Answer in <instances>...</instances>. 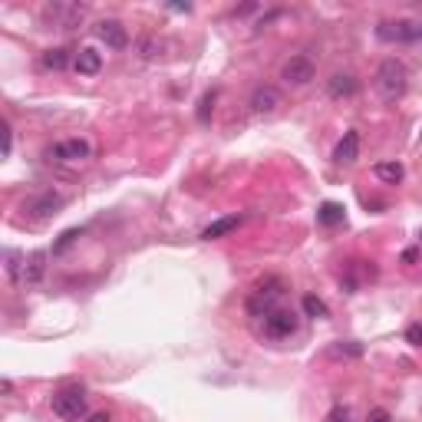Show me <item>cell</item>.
<instances>
[{
    "label": "cell",
    "instance_id": "6da1fadb",
    "mask_svg": "<svg viewBox=\"0 0 422 422\" xmlns=\"http://www.w3.org/2000/svg\"><path fill=\"white\" fill-rule=\"evenodd\" d=\"M406 89H409V70H406V63L396 60V56L380 63V70H376V93L383 96V102L403 100Z\"/></svg>",
    "mask_w": 422,
    "mask_h": 422
},
{
    "label": "cell",
    "instance_id": "7a4b0ae2",
    "mask_svg": "<svg viewBox=\"0 0 422 422\" xmlns=\"http://www.w3.org/2000/svg\"><path fill=\"white\" fill-rule=\"evenodd\" d=\"M50 406L60 419H83L86 416V389L83 386H66L50 396Z\"/></svg>",
    "mask_w": 422,
    "mask_h": 422
},
{
    "label": "cell",
    "instance_id": "3957f363",
    "mask_svg": "<svg viewBox=\"0 0 422 422\" xmlns=\"http://www.w3.org/2000/svg\"><path fill=\"white\" fill-rule=\"evenodd\" d=\"M66 205V198H63L60 192H40V195H33L30 201H24L20 205V211H24L26 218H37V221H43V218H53L56 211Z\"/></svg>",
    "mask_w": 422,
    "mask_h": 422
},
{
    "label": "cell",
    "instance_id": "277c9868",
    "mask_svg": "<svg viewBox=\"0 0 422 422\" xmlns=\"http://www.w3.org/2000/svg\"><path fill=\"white\" fill-rule=\"evenodd\" d=\"M284 294V281H277V277H271V281H264V284H258V290L251 294V300H248V311L251 313H267L271 311H277L274 304H277V297Z\"/></svg>",
    "mask_w": 422,
    "mask_h": 422
},
{
    "label": "cell",
    "instance_id": "5b68a950",
    "mask_svg": "<svg viewBox=\"0 0 422 422\" xmlns=\"http://www.w3.org/2000/svg\"><path fill=\"white\" fill-rule=\"evenodd\" d=\"M376 37L383 43H412L422 37V26H416L412 20H383L376 26Z\"/></svg>",
    "mask_w": 422,
    "mask_h": 422
},
{
    "label": "cell",
    "instance_id": "8992f818",
    "mask_svg": "<svg viewBox=\"0 0 422 422\" xmlns=\"http://www.w3.org/2000/svg\"><path fill=\"white\" fill-rule=\"evenodd\" d=\"M297 334V313L294 311H271L264 317V336L267 340H287Z\"/></svg>",
    "mask_w": 422,
    "mask_h": 422
},
{
    "label": "cell",
    "instance_id": "52a82bcc",
    "mask_svg": "<svg viewBox=\"0 0 422 422\" xmlns=\"http://www.w3.org/2000/svg\"><path fill=\"white\" fill-rule=\"evenodd\" d=\"M83 13H86L83 3H47V7H43V20L66 30V26L79 24V20H83Z\"/></svg>",
    "mask_w": 422,
    "mask_h": 422
},
{
    "label": "cell",
    "instance_id": "ba28073f",
    "mask_svg": "<svg viewBox=\"0 0 422 422\" xmlns=\"http://www.w3.org/2000/svg\"><path fill=\"white\" fill-rule=\"evenodd\" d=\"M313 76H317V66H313L311 56H290V60L281 66V79L290 83V86H307Z\"/></svg>",
    "mask_w": 422,
    "mask_h": 422
},
{
    "label": "cell",
    "instance_id": "9c48e42d",
    "mask_svg": "<svg viewBox=\"0 0 422 422\" xmlns=\"http://www.w3.org/2000/svg\"><path fill=\"white\" fill-rule=\"evenodd\" d=\"M89 142L86 139H63V142H53L47 149V159L50 162H83L89 159Z\"/></svg>",
    "mask_w": 422,
    "mask_h": 422
},
{
    "label": "cell",
    "instance_id": "30bf717a",
    "mask_svg": "<svg viewBox=\"0 0 422 422\" xmlns=\"http://www.w3.org/2000/svg\"><path fill=\"white\" fill-rule=\"evenodd\" d=\"M96 37L109 47V50H125L129 47V33H125V26L119 20H100L96 24Z\"/></svg>",
    "mask_w": 422,
    "mask_h": 422
},
{
    "label": "cell",
    "instance_id": "8fae6325",
    "mask_svg": "<svg viewBox=\"0 0 422 422\" xmlns=\"http://www.w3.org/2000/svg\"><path fill=\"white\" fill-rule=\"evenodd\" d=\"M327 93H330V100H353L360 93V79L353 73H334L327 79Z\"/></svg>",
    "mask_w": 422,
    "mask_h": 422
},
{
    "label": "cell",
    "instance_id": "7c38bea8",
    "mask_svg": "<svg viewBox=\"0 0 422 422\" xmlns=\"http://www.w3.org/2000/svg\"><path fill=\"white\" fill-rule=\"evenodd\" d=\"M47 251H33V254H26L24 258V274H20V281L26 287H37L43 277H47Z\"/></svg>",
    "mask_w": 422,
    "mask_h": 422
},
{
    "label": "cell",
    "instance_id": "4fadbf2b",
    "mask_svg": "<svg viewBox=\"0 0 422 422\" xmlns=\"http://www.w3.org/2000/svg\"><path fill=\"white\" fill-rule=\"evenodd\" d=\"M277 106H281V93H277L274 86H258L254 93H251V112L271 116V112H277Z\"/></svg>",
    "mask_w": 422,
    "mask_h": 422
},
{
    "label": "cell",
    "instance_id": "5bb4252c",
    "mask_svg": "<svg viewBox=\"0 0 422 422\" xmlns=\"http://www.w3.org/2000/svg\"><path fill=\"white\" fill-rule=\"evenodd\" d=\"M360 159V132H343V139L336 142L334 149V162L336 165H353V162Z\"/></svg>",
    "mask_w": 422,
    "mask_h": 422
},
{
    "label": "cell",
    "instance_id": "9a60e30c",
    "mask_svg": "<svg viewBox=\"0 0 422 422\" xmlns=\"http://www.w3.org/2000/svg\"><path fill=\"white\" fill-rule=\"evenodd\" d=\"M73 66H76V73H83V76H96L102 70V56L93 47H83V50L73 56Z\"/></svg>",
    "mask_w": 422,
    "mask_h": 422
},
{
    "label": "cell",
    "instance_id": "2e32d148",
    "mask_svg": "<svg viewBox=\"0 0 422 422\" xmlns=\"http://www.w3.org/2000/svg\"><path fill=\"white\" fill-rule=\"evenodd\" d=\"M237 224H241V218L237 214H228V218H218V221H211L205 231H201V241H218V237L231 235Z\"/></svg>",
    "mask_w": 422,
    "mask_h": 422
},
{
    "label": "cell",
    "instance_id": "e0dca14e",
    "mask_svg": "<svg viewBox=\"0 0 422 422\" xmlns=\"http://www.w3.org/2000/svg\"><path fill=\"white\" fill-rule=\"evenodd\" d=\"M373 175H376L380 182H386V185H399L406 172H403L399 162H376V165H373Z\"/></svg>",
    "mask_w": 422,
    "mask_h": 422
},
{
    "label": "cell",
    "instance_id": "ac0fdd59",
    "mask_svg": "<svg viewBox=\"0 0 422 422\" xmlns=\"http://www.w3.org/2000/svg\"><path fill=\"white\" fill-rule=\"evenodd\" d=\"M343 218H347V208L336 205V201H323L317 208V221L320 224H343Z\"/></svg>",
    "mask_w": 422,
    "mask_h": 422
},
{
    "label": "cell",
    "instance_id": "d6986e66",
    "mask_svg": "<svg viewBox=\"0 0 422 422\" xmlns=\"http://www.w3.org/2000/svg\"><path fill=\"white\" fill-rule=\"evenodd\" d=\"M43 66L47 70H66L70 66V50H60V47L56 50H47L43 53Z\"/></svg>",
    "mask_w": 422,
    "mask_h": 422
},
{
    "label": "cell",
    "instance_id": "ffe728a7",
    "mask_svg": "<svg viewBox=\"0 0 422 422\" xmlns=\"http://www.w3.org/2000/svg\"><path fill=\"white\" fill-rule=\"evenodd\" d=\"M3 271H7V277L10 281H20V274H24V261L17 258V251H3Z\"/></svg>",
    "mask_w": 422,
    "mask_h": 422
},
{
    "label": "cell",
    "instance_id": "44dd1931",
    "mask_svg": "<svg viewBox=\"0 0 422 422\" xmlns=\"http://www.w3.org/2000/svg\"><path fill=\"white\" fill-rule=\"evenodd\" d=\"M136 50H139V56H142V60H155V56H159V50H162V43L155 37H139Z\"/></svg>",
    "mask_w": 422,
    "mask_h": 422
},
{
    "label": "cell",
    "instance_id": "7402d4cb",
    "mask_svg": "<svg viewBox=\"0 0 422 422\" xmlns=\"http://www.w3.org/2000/svg\"><path fill=\"white\" fill-rule=\"evenodd\" d=\"M304 313H307V317H330V311H327V304H323L320 297H313V294H307V297H304Z\"/></svg>",
    "mask_w": 422,
    "mask_h": 422
},
{
    "label": "cell",
    "instance_id": "603a6c76",
    "mask_svg": "<svg viewBox=\"0 0 422 422\" xmlns=\"http://www.w3.org/2000/svg\"><path fill=\"white\" fill-rule=\"evenodd\" d=\"M79 235H83L79 228H70V231H63V235H60V241L53 244V254H63V251H70V248H73V244H76V241H79Z\"/></svg>",
    "mask_w": 422,
    "mask_h": 422
},
{
    "label": "cell",
    "instance_id": "cb8c5ba5",
    "mask_svg": "<svg viewBox=\"0 0 422 422\" xmlns=\"http://www.w3.org/2000/svg\"><path fill=\"white\" fill-rule=\"evenodd\" d=\"M211 112H214V93H205L198 102V123H208Z\"/></svg>",
    "mask_w": 422,
    "mask_h": 422
},
{
    "label": "cell",
    "instance_id": "d4e9b609",
    "mask_svg": "<svg viewBox=\"0 0 422 422\" xmlns=\"http://www.w3.org/2000/svg\"><path fill=\"white\" fill-rule=\"evenodd\" d=\"M330 353H334V357H360L363 347H360V343H336Z\"/></svg>",
    "mask_w": 422,
    "mask_h": 422
},
{
    "label": "cell",
    "instance_id": "484cf974",
    "mask_svg": "<svg viewBox=\"0 0 422 422\" xmlns=\"http://www.w3.org/2000/svg\"><path fill=\"white\" fill-rule=\"evenodd\" d=\"M406 343H412V347H422V323H412L409 330H406Z\"/></svg>",
    "mask_w": 422,
    "mask_h": 422
},
{
    "label": "cell",
    "instance_id": "4316f807",
    "mask_svg": "<svg viewBox=\"0 0 422 422\" xmlns=\"http://www.w3.org/2000/svg\"><path fill=\"white\" fill-rule=\"evenodd\" d=\"M323 422H350V409H347V406H334L330 416H327Z\"/></svg>",
    "mask_w": 422,
    "mask_h": 422
},
{
    "label": "cell",
    "instance_id": "83f0119b",
    "mask_svg": "<svg viewBox=\"0 0 422 422\" xmlns=\"http://www.w3.org/2000/svg\"><path fill=\"white\" fill-rule=\"evenodd\" d=\"M10 149H13V129L10 123H3V155H10Z\"/></svg>",
    "mask_w": 422,
    "mask_h": 422
},
{
    "label": "cell",
    "instance_id": "f1b7e54d",
    "mask_svg": "<svg viewBox=\"0 0 422 422\" xmlns=\"http://www.w3.org/2000/svg\"><path fill=\"white\" fill-rule=\"evenodd\" d=\"M366 422H393V419H389V412H386V409H373Z\"/></svg>",
    "mask_w": 422,
    "mask_h": 422
},
{
    "label": "cell",
    "instance_id": "f546056e",
    "mask_svg": "<svg viewBox=\"0 0 422 422\" xmlns=\"http://www.w3.org/2000/svg\"><path fill=\"white\" fill-rule=\"evenodd\" d=\"M169 10H178V13H192V3H169Z\"/></svg>",
    "mask_w": 422,
    "mask_h": 422
},
{
    "label": "cell",
    "instance_id": "4dcf8cb0",
    "mask_svg": "<svg viewBox=\"0 0 422 422\" xmlns=\"http://www.w3.org/2000/svg\"><path fill=\"white\" fill-rule=\"evenodd\" d=\"M86 422H109V416H106V412H96V416H89Z\"/></svg>",
    "mask_w": 422,
    "mask_h": 422
}]
</instances>
